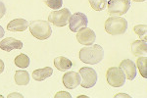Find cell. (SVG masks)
Here are the masks:
<instances>
[{"label":"cell","instance_id":"25","mask_svg":"<svg viewBox=\"0 0 147 98\" xmlns=\"http://www.w3.org/2000/svg\"><path fill=\"white\" fill-rule=\"evenodd\" d=\"M3 71H4V63H3V61L0 59V75L3 73Z\"/></svg>","mask_w":147,"mask_h":98},{"label":"cell","instance_id":"26","mask_svg":"<svg viewBox=\"0 0 147 98\" xmlns=\"http://www.w3.org/2000/svg\"><path fill=\"white\" fill-rule=\"evenodd\" d=\"M4 33H5V32H4L3 28H2L1 26H0V38H2V37H3Z\"/></svg>","mask_w":147,"mask_h":98},{"label":"cell","instance_id":"16","mask_svg":"<svg viewBox=\"0 0 147 98\" xmlns=\"http://www.w3.org/2000/svg\"><path fill=\"white\" fill-rule=\"evenodd\" d=\"M131 52L134 56H142L147 53V43L144 40H136L131 44Z\"/></svg>","mask_w":147,"mask_h":98},{"label":"cell","instance_id":"11","mask_svg":"<svg viewBox=\"0 0 147 98\" xmlns=\"http://www.w3.org/2000/svg\"><path fill=\"white\" fill-rule=\"evenodd\" d=\"M119 68L124 72L125 76H127V80H132L136 76V66L131 60L129 59H125L121 62Z\"/></svg>","mask_w":147,"mask_h":98},{"label":"cell","instance_id":"6","mask_svg":"<svg viewBox=\"0 0 147 98\" xmlns=\"http://www.w3.org/2000/svg\"><path fill=\"white\" fill-rule=\"evenodd\" d=\"M130 0H110L108 2V13L111 16H123L129 11Z\"/></svg>","mask_w":147,"mask_h":98},{"label":"cell","instance_id":"13","mask_svg":"<svg viewBox=\"0 0 147 98\" xmlns=\"http://www.w3.org/2000/svg\"><path fill=\"white\" fill-rule=\"evenodd\" d=\"M30 24L25 19H15V20L11 21L10 23L7 25V30L9 32H24L28 28Z\"/></svg>","mask_w":147,"mask_h":98},{"label":"cell","instance_id":"2","mask_svg":"<svg viewBox=\"0 0 147 98\" xmlns=\"http://www.w3.org/2000/svg\"><path fill=\"white\" fill-rule=\"evenodd\" d=\"M30 32L32 35L39 40H45L50 37L52 30L48 22L42 20H35L30 24Z\"/></svg>","mask_w":147,"mask_h":98},{"label":"cell","instance_id":"3","mask_svg":"<svg viewBox=\"0 0 147 98\" xmlns=\"http://www.w3.org/2000/svg\"><path fill=\"white\" fill-rule=\"evenodd\" d=\"M127 30V22L125 18L113 16L105 22L106 32L112 35L124 34Z\"/></svg>","mask_w":147,"mask_h":98},{"label":"cell","instance_id":"1","mask_svg":"<svg viewBox=\"0 0 147 98\" xmlns=\"http://www.w3.org/2000/svg\"><path fill=\"white\" fill-rule=\"evenodd\" d=\"M104 57V50L99 44L88 45L80 50V59L82 63L95 65L100 63Z\"/></svg>","mask_w":147,"mask_h":98},{"label":"cell","instance_id":"5","mask_svg":"<svg viewBox=\"0 0 147 98\" xmlns=\"http://www.w3.org/2000/svg\"><path fill=\"white\" fill-rule=\"evenodd\" d=\"M71 17V12L67 8H63L61 10L52 11L49 14L48 21L56 27H65L69 23V19Z\"/></svg>","mask_w":147,"mask_h":98},{"label":"cell","instance_id":"23","mask_svg":"<svg viewBox=\"0 0 147 98\" xmlns=\"http://www.w3.org/2000/svg\"><path fill=\"white\" fill-rule=\"evenodd\" d=\"M55 98H59V97H68V98H72V95L69 94L68 92H65V91H60L58 92L57 94H55Z\"/></svg>","mask_w":147,"mask_h":98},{"label":"cell","instance_id":"24","mask_svg":"<svg viewBox=\"0 0 147 98\" xmlns=\"http://www.w3.org/2000/svg\"><path fill=\"white\" fill-rule=\"evenodd\" d=\"M6 13V7L4 5V3L2 1H0V19L2 18Z\"/></svg>","mask_w":147,"mask_h":98},{"label":"cell","instance_id":"15","mask_svg":"<svg viewBox=\"0 0 147 98\" xmlns=\"http://www.w3.org/2000/svg\"><path fill=\"white\" fill-rule=\"evenodd\" d=\"M54 65H55V68L58 71L64 72V71L70 70L73 66V63H72V61L69 60L66 57L59 56L54 59Z\"/></svg>","mask_w":147,"mask_h":98},{"label":"cell","instance_id":"27","mask_svg":"<svg viewBox=\"0 0 147 98\" xmlns=\"http://www.w3.org/2000/svg\"><path fill=\"white\" fill-rule=\"evenodd\" d=\"M13 96H19V97H22V95H19V93H12V95H8V97H13Z\"/></svg>","mask_w":147,"mask_h":98},{"label":"cell","instance_id":"9","mask_svg":"<svg viewBox=\"0 0 147 98\" xmlns=\"http://www.w3.org/2000/svg\"><path fill=\"white\" fill-rule=\"evenodd\" d=\"M77 39L80 44L88 46L94 43L96 39V34L91 28H82L77 33Z\"/></svg>","mask_w":147,"mask_h":98},{"label":"cell","instance_id":"28","mask_svg":"<svg viewBox=\"0 0 147 98\" xmlns=\"http://www.w3.org/2000/svg\"><path fill=\"white\" fill-rule=\"evenodd\" d=\"M134 2H143V1H145V0H134Z\"/></svg>","mask_w":147,"mask_h":98},{"label":"cell","instance_id":"14","mask_svg":"<svg viewBox=\"0 0 147 98\" xmlns=\"http://www.w3.org/2000/svg\"><path fill=\"white\" fill-rule=\"evenodd\" d=\"M53 74V70L50 67H45L43 69H37V70H34V73H32V78L36 82H42L45 78H49V76H52Z\"/></svg>","mask_w":147,"mask_h":98},{"label":"cell","instance_id":"22","mask_svg":"<svg viewBox=\"0 0 147 98\" xmlns=\"http://www.w3.org/2000/svg\"><path fill=\"white\" fill-rule=\"evenodd\" d=\"M44 2L49 8L53 9V10L62 8L63 6V0H44Z\"/></svg>","mask_w":147,"mask_h":98},{"label":"cell","instance_id":"12","mask_svg":"<svg viewBox=\"0 0 147 98\" xmlns=\"http://www.w3.org/2000/svg\"><path fill=\"white\" fill-rule=\"evenodd\" d=\"M23 42L21 40L15 39L13 37H7L0 41V49L10 52L14 49H22Z\"/></svg>","mask_w":147,"mask_h":98},{"label":"cell","instance_id":"8","mask_svg":"<svg viewBox=\"0 0 147 98\" xmlns=\"http://www.w3.org/2000/svg\"><path fill=\"white\" fill-rule=\"evenodd\" d=\"M69 28L74 32H78L82 28H86L87 24H88V20L87 17L84 15V13H75L74 15H71L70 19H69Z\"/></svg>","mask_w":147,"mask_h":98},{"label":"cell","instance_id":"18","mask_svg":"<svg viewBox=\"0 0 147 98\" xmlns=\"http://www.w3.org/2000/svg\"><path fill=\"white\" fill-rule=\"evenodd\" d=\"M15 65L19 67V68H22V69H25V68H28L30 66V58H28V55L26 54H19L17 57L15 58Z\"/></svg>","mask_w":147,"mask_h":98},{"label":"cell","instance_id":"20","mask_svg":"<svg viewBox=\"0 0 147 98\" xmlns=\"http://www.w3.org/2000/svg\"><path fill=\"white\" fill-rule=\"evenodd\" d=\"M134 32L138 35L139 37L142 38V40L147 41V36H146V32H147V26L145 24L143 25H137L134 28Z\"/></svg>","mask_w":147,"mask_h":98},{"label":"cell","instance_id":"21","mask_svg":"<svg viewBox=\"0 0 147 98\" xmlns=\"http://www.w3.org/2000/svg\"><path fill=\"white\" fill-rule=\"evenodd\" d=\"M89 3L91 8L95 11H102L106 7L107 0H89Z\"/></svg>","mask_w":147,"mask_h":98},{"label":"cell","instance_id":"4","mask_svg":"<svg viewBox=\"0 0 147 98\" xmlns=\"http://www.w3.org/2000/svg\"><path fill=\"white\" fill-rule=\"evenodd\" d=\"M106 78L110 87H121L125 82V76L124 72L117 67H111L110 69H108L106 73Z\"/></svg>","mask_w":147,"mask_h":98},{"label":"cell","instance_id":"19","mask_svg":"<svg viewBox=\"0 0 147 98\" xmlns=\"http://www.w3.org/2000/svg\"><path fill=\"white\" fill-rule=\"evenodd\" d=\"M136 66L139 70L140 75L144 78H147V58L145 56H140L136 61Z\"/></svg>","mask_w":147,"mask_h":98},{"label":"cell","instance_id":"10","mask_svg":"<svg viewBox=\"0 0 147 98\" xmlns=\"http://www.w3.org/2000/svg\"><path fill=\"white\" fill-rule=\"evenodd\" d=\"M63 84L68 89H75L80 84V75L77 72H67L63 76Z\"/></svg>","mask_w":147,"mask_h":98},{"label":"cell","instance_id":"17","mask_svg":"<svg viewBox=\"0 0 147 98\" xmlns=\"http://www.w3.org/2000/svg\"><path fill=\"white\" fill-rule=\"evenodd\" d=\"M14 78H15L16 84L20 85V87L27 85L30 82V75H28L27 71H24V70L16 71Z\"/></svg>","mask_w":147,"mask_h":98},{"label":"cell","instance_id":"7","mask_svg":"<svg viewBox=\"0 0 147 98\" xmlns=\"http://www.w3.org/2000/svg\"><path fill=\"white\" fill-rule=\"evenodd\" d=\"M80 75L82 76V87L84 88H90L97 82V73L92 68L84 67L80 70Z\"/></svg>","mask_w":147,"mask_h":98}]
</instances>
